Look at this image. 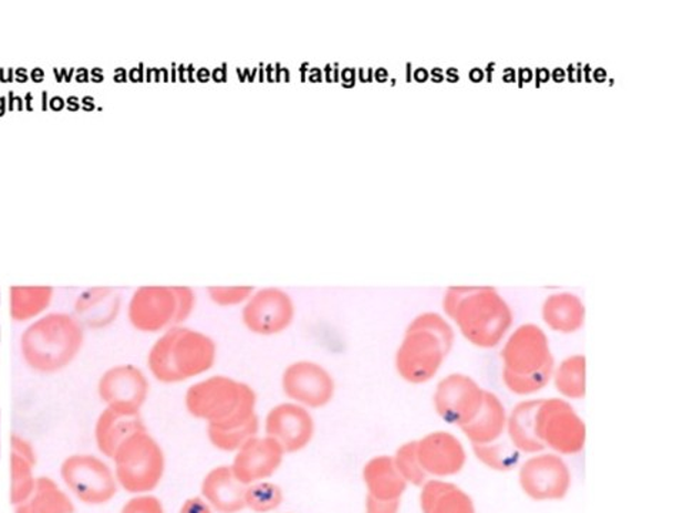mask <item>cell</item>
Returning a JSON list of instances; mask_svg holds the SVG:
<instances>
[{
  "instance_id": "1",
  "label": "cell",
  "mask_w": 685,
  "mask_h": 513,
  "mask_svg": "<svg viewBox=\"0 0 685 513\" xmlns=\"http://www.w3.org/2000/svg\"><path fill=\"white\" fill-rule=\"evenodd\" d=\"M215 359L216 345L209 335L177 325L153 347L149 365L159 381L174 384L209 371Z\"/></svg>"
},
{
  "instance_id": "2",
  "label": "cell",
  "mask_w": 685,
  "mask_h": 513,
  "mask_svg": "<svg viewBox=\"0 0 685 513\" xmlns=\"http://www.w3.org/2000/svg\"><path fill=\"white\" fill-rule=\"evenodd\" d=\"M185 402L190 416L204 419L207 426L226 427L255 416L258 396L248 384L215 375L191 385Z\"/></svg>"
},
{
  "instance_id": "3",
  "label": "cell",
  "mask_w": 685,
  "mask_h": 513,
  "mask_svg": "<svg viewBox=\"0 0 685 513\" xmlns=\"http://www.w3.org/2000/svg\"><path fill=\"white\" fill-rule=\"evenodd\" d=\"M502 379L510 391L527 396L544 388L553 374L554 359L540 328L525 325L517 329L502 349Z\"/></svg>"
},
{
  "instance_id": "4",
  "label": "cell",
  "mask_w": 685,
  "mask_h": 513,
  "mask_svg": "<svg viewBox=\"0 0 685 513\" xmlns=\"http://www.w3.org/2000/svg\"><path fill=\"white\" fill-rule=\"evenodd\" d=\"M450 327L438 315L426 314L408 327L396 355V367L403 379L412 384L427 383L450 352Z\"/></svg>"
},
{
  "instance_id": "5",
  "label": "cell",
  "mask_w": 685,
  "mask_h": 513,
  "mask_svg": "<svg viewBox=\"0 0 685 513\" xmlns=\"http://www.w3.org/2000/svg\"><path fill=\"white\" fill-rule=\"evenodd\" d=\"M447 311L460 325L463 334L485 348L499 344L511 323L509 308L490 290H452Z\"/></svg>"
},
{
  "instance_id": "6",
  "label": "cell",
  "mask_w": 685,
  "mask_h": 513,
  "mask_svg": "<svg viewBox=\"0 0 685 513\" xmlns=\"http://www.w3.org/2000/svg\"><path fill=\"white\" fill-rule=\"evenodd\" d=\"M115 453L120 480L132 492L152 491L164 477V452L143 431L126 439Z\"/></svg>"
},
{
  "instance_id": "7",
  "label": "cell",
  "mask_w": 685,
  "mask_h": 513,
  "mask_svg": "<svg viewBox=\"0 0 685 513\" xmlns=\"http://www.w3.org/2000/svg\"><path fill=\"white\" fill-rule=\"evenodd\" d=\"M194 290L147 289L133 301V323L146 332H159L172 324L185 323L195 308Z\"/></svg>"
},
{
  "instance_id": "8",
  "label": "cell",
  "mask_w": 685,
  "mask_h": 513,
  "mask_svg": "<svg viewBox=\"0 0 685 513\" xmlns=\"http://www.w3.org/2000/svg\"><path fill=\"white\" fill-rule=\"evenodd\" d=\"M540 442L554 451L571 456L584 448L585 427L574 409L561 399H541L536 417Z\"/></svg>"
},
{
  "instance_id": "9",
  "label": "cell",
  "mask_w": 685,
  "mask_h": 513,
  "mask_svg": "<svg viewBox=\"0 0 685 513\" xmlns=\"http://www.w3.org/2000/svg\"><path fill=\"white\" fill-rule=\"evenodd\" d=\"M293 300L280 289L253 291L241 310L246 328L258 335L283 333L293 323Z\"/></svg>"
},
{
  "instance_id": "10",
  "label": "cell",
  "mask_w": 685,
  "mask_h": 513,
  "mask_svg": "<svg viewBox=\"0 0 685 513\" xmlns=\"http://www.w3.org/2000/svg\"><path fill=\"white\" fill-rule=\"evenodd\" d=\"M282 387L292 402L312 409L326 407L336 391L332 375L313 362L290 364L284 369Z\"/></svg>"
},
{
  "instance_id": "11",
  "label": "cell",
  "mask_w": 685,
  "mask_h": 513,
  "mask_svg": "<svg viewBox=\"0 0 685 513\" xmlns=\"http://www.w3.org/2000/svg\"><path fill=\"white\" fill-rule=\"evenodd\" d=\"M485 391L466 375L453 374L438 384L435 404L438 416L448 423L465 427L476 418Z\"/></svg>"
},
{
  "instance_id": "12",
  "label": "cell",
  "mask_w": 685,
  "mask_h": 513,
  "mask_svg": "<svg viewBox=\"0 0 685 513\" xmlns=\"http://www.w3.org/2000/svg\"><path fill=\"white\" fill-rule=\"evenodd\" d=\"M266 437L273 439L284 453L302 451L314 437V419L308 408L294 402L279 404L264 421Z\"/></svg>"
},
{
  "instance_id": "13",
  "label": "cell",
  "mask_w": 685,
  "mask_h": 513,
  "mask_svg": "<svg viewBox=\"0 0 685 513\" xmlns=\"http://www.w3.org/2000/svg\"><path fill=\"white\" fill-rule=\"evenodd\" d=\"M520 483L522 491L536 501H557L569 492L571 475L561 458L541 456L522 465Z\"/></svg>"
},
{
  "instance_id": "14",
  "label": "cell",
  "mask_w": 685,
  "mask_h": 513,
  "mask_svg": "<svg viewBox=\"0 0 685 513\" xmlns=\"http://www.w3.org/2000/svg\"><path fill=\"white\" fill-rule=\"evenodd\" d=\"M283 449L269 437H255L236 451L230 468L245 485L269 480L282 467Z\"/></svg>"
},
{
  "instance_id": "15",
  "label": "cell",
  "mask_w": 685,
  "mask_h": 513,
  "mask_svg": "<svg viewBox=\"0 0 685 513\" xmlns=\"http://www.w3.org/2000/svg\"><path fill=\"white\" fill-rule=\"evenodd\" d=\"M417 458L427 477L456 475L466 462L460 441L447 432L430 433L417 441Z\"/></svg>"
},
{
  "instance_id": "16",
  "label": "cell",
  "mask_w": 685,
  "mask_h": 513,
  "mask_svg": "<svg viewBox=\"0 0 685 513\" xmlns=\"http://www.w3.org/2000/svg\"><path fill=\"white\" fill-rule=\"evenodd\" d=\"M246 488L248 485L235 477L230 467H218L207 473L201 482V498L216 512L239 513L246 507Z\"/></svg>"
},
{
  "instance_id": "17",
  "label": "cell",
  "mask_w": 685,
  "mask_h": 513,
  "mask_svg": "<svg viewBox=\"0 0 685 513\" xmlns=\"http://www.w3.org/2000/svg\"><path fill=\"white\" fill-rule=\"evenodd\" d=\"M363 480L367 486V498L374 501H401L407 488L392 457H377L369 461L363 470Z\"/></svg>"
},
{
  "instance_id": "18",
  "label": "cell",
  "mask_w": 685,
  "mask_h": 513,
  "mask_svg": "<svg viewBox=\"0 0 685 513\" xmlns=\"http://www.w3.org/2000/svg\"><path fill=\"white\" fill-rule=\"evenodd\" d=\"M146 392L145 377L132 367L113 369L102 384L103 397L112 407L137 409L145 401Z\"/></svg>"
},
{
  "instance_id": "19",
  "label": "cell",
  "mask_w": 685,
  "mask_h": 513,
  "mask_svg": "<svg viewBox=\"0 0 685 513\" xmlns=\"http://www.w3.org/2000/svg\"><path fill=\"white\" fill-rule=\"evenodd\" d=\"M506 412L495 394L485 391L482 406L475 419L461 427L473 446H487L496 442L505 432Z\"/></svg>"
},
{
  "instance_id": "20",
  "label": "cell",
  "mask_w": 685,
  "mask_h": 513,
  "mask_svg": "<svg viewBox=\"0 0 685 513\" xmlns=\"http://www.w3.org/2000/svg\"><path fill=\"white\" fill-rule=\"evenodd\" d=\"M421 503L423 513H476L471 498L448 482L427 481Z\"/></svg>"
},
{
  "instance_id": "21",
  "label": "cell",
  "mask_w": 685,
  "mask_h": 513,
  "mask_svg": "<svg viewBox=\"0 0 685 513\" xmlns=\"http://www.w3.org/2000/svg\"><path fill=\"white\" fill-rule=\"evenodd\" d=\"M137 409L112 407L102 419L101 442L106 452L115 453L126 439L142 432Z\"/></svg>"
},
{
  "instance_id": "22",
  "label": "cell",
  "mask_w": 685,
  "mask_h": 513,
  "mask_svg": "<svg viewBox=\"0 0 685 513\" xmlns=\"http://www.w3.org/2000/svg\"><path fill=\"white\" fill-rule=\"evenodd\" d=\"M540 404L541 399H537V401L521 402L512 409L509 433L512 446L522 452H540L546 448L536 431V417Z\"/></svg>"
},
{
  "instance_id": "23",
  "label": "cell",
  "mask_w": 685,
  "mask_h": 513,
  "mask_svg": "<svg viewBox=\"0 0 685 513\" xmlns=\"http://www.w3.org/2000/svg\"><path fill=\"white\" fill-rule=\"evenodd\" d=\"M584 310L573 295H556L547 301L544 318L551 328L561 333H573L583 324Z\"/></svg>"
},
{
  "instance_id": "24",
  "label": "cell",
  "mask_w": 685,
  "mask_h": 513,
  "mask_svg": "<svg viewBox=\"0 0 685 513\" xmlns=\"http://www.w3.org/2000/svg\"><path fill=\"white\" fill-rule=\"evenodd\" d=\"M258 432L259 418L256 413L245 421L233 423V426H207V436H209L211 446L225 452L239 451L251 438L258 437Z\"/></svg>"
},
{
  "instance_id": "25",
  "label": "cell",
  "mask_w": 685,
  "mask_h": 513,
  "mask_svg": "<svg viewBox=\"0 0 685 513\" xmlns=\"http://www.w3.org/2000/svg\"><path fill=\"white\" fill-rule=\"evenodd\" d=\"M556 387L567 398L585 396V358L581 355L567 358L556 374Z\"/></svg>"
},
{
  "instance_id": "26",
  "label": "cell",
  "mask_w": 685,
  "mask_h": 513,
  "mask_svg": "<svg viewBox=\"0 0 685 513\" xmlns=\"http://www.w3.org/2000/svg\"><path fill=\"white\" fill-rule=\"evenodd\" d=\"M283 502L282 488L272 482H256L246 488L245 503L256 513H269L278 510Z\"/></svg>"
},
{
  "instance_id": "27",
  "label": "cell",
  "mask_w": 685,
  "mask_h": 513,
  "mask_svg": "<svg viewBox=\"0 0 685 513\" xmlns=\"http://www.w3.org/2000/svg\"><path fill=\"white\" fill-rule=\"evenodd\" d=\"M476 457L496 471H510L520 460V453L515 446L507 442H491L487 446H473Z\"/></svg>"
},
{
  "instance_id": "28",
  "label": "cell",
  "mask_w": 685,
  "mask_h": 513,
  "mask_svg": "<svg viewBox=\"0 0 685 513\" xmlns=\"http://www.w3.org/2000/svg\"><path fill=\"white\" fill-rule=\"evenodd\" d=\"M393 460L404 481L411 482L416 486L425 485L428 477L422 470L421 463H418L417 442L404 443L402 448H398Z\"/></svg>"
},
{
  "instance_id": "29",
  "label": "cell",
  "mask_w": 685,
  "mask_h": 513,
  "mask_svg": "<svg viewBox=\"0 0 685 513\" xmlns=\"http://www.w3.org/2000/svg\"><path fill=\"white\" fill-rule=\"evenodd\" d=\"M253 291L250 287H215L207 290V293H209L210 300L215 301L220 307H231V305L246 303Z\"/></svg>"
},
{
  "instance_id": "30",
  "label": "cell",
  "mask_w": 685,
  "mask_h": 513,
  "mask_svg": "<svg viewBox=\"0 0 685 513\" xmlns=\"http://www.w3.org/2000/svg\"><path fill=\"white\" fill-rule=\"evenodd\" d=\"M123 513H164V506L155 498H141L132 501Z\"/></svg>"
},
{
  "instance_id": "31",
  "label": "cell",
  "mask_w": 685,
  "mask_h": 513,
  "mask_svg": "<svg viewBox=\"0 0 685 513\" xmlns=\"http://www.w3.org/2000/svg\"><path fill=\"white\" fill-rule=\"evenodd\" d=\"M398 510H401V501L381 502L374 501L372 498H366L367 513H398Z\"/></svg>"
},
{
  "instance_id": "32",
  "label": "cell",
  "mask_w": 685,
  "mask_h": 513,
  "mask_svg": "<svg viewBox=\"0 0 685 513\" xmlns=\"http://www.w3.org/2000/svg\"><path fill=\"white\" fill-rule=\"evenodd\" d=\"M180 513H214L209 503L201 496L189 498L181 505Z\"/></svg>"
}]
</instances>
